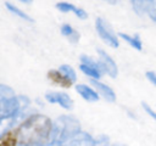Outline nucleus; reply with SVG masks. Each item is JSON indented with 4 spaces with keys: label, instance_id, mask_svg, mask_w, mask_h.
Here are the masks:
<instances>
[{
    "label": "nucleus",
    "instance_id": "nucleus-1",
    "mask_svg": "<svg viewBox=\"0 0 156 146\" xmlns=\"http://www.w3.org/2000/svg\"><path fill=\"white\" fill-rule=\"evenodd\" d=\"M54 131L50 118L33 114L16 129L18 146H49Z\"/></svg>",
    "mask_w": 156,
    "mask_h": 146
},
{
    "label": "nucleus",
    "instance_id": "nucleus-2",
    "mask_svg": "<svg viewBox=\"0 0 156 146\" xmlns=\"http://www.w3.org/2000/svg\"><path fill=\"white\" fill-rule=\"evenodd\" d=\"M60 123L62 124V129H61V142L72 137L73 135L78 134L80 131V124L79 120L72 116H63L60 118Z\"/></svg>",
    "mask_w": 156,
    "mask_h": 146
},
{
    "label": "nucleus",
    "instance_id": "nucleus-3",
    "mask_svg": "<svg viewBox=\"0 0 156 146\" xmlns=\"http://www.w3.org/2000/svg\"><path fill=\"white\" fill-rule=\"evenodd\" d=\"M96 32L100 35V38L111 47H118V39L112 32L111 27L104 18H96Z\"/></svg>",
    "mask_w": 156,
    "mask_h": 146
},
{
    "label": "nucleus",
    "instance_id": "nucleus-4",
    "mask_svg": "<svg viewBox=\"0 0 156 146\" xmlns=\"http://www.w3.org/2000/svg\"><path fill=\"white\" fill-rule=\"evenodd\" d=\"M80 62H82V64L79 66V68L84 74H87L88 77H90L91 79H95V80L101 78L102 69H101L99 62L94 61L91 57H88V56H82Z\"/></svg>",
    "mask_w": 156,
    "mask_h": 146
},
{
    "label": "nucleus",
    "instance_id": "nucleus-5",
    "mask_svg": "<svg viewBox=\"0 0 156 146\" xmlns=\"http://www.w3.org/2000/svg\"><path fill=\"white\" fill-rule=\"evenodd\" d=\"M98 55L100 57L99 63H100L101 69L105 71L111 78H116L118 74V68H117L116 62L112 60V57L108 56L106 51H104L102 49H98Z\"/></svg>",
    "mask_w": 156,
    "mask_h": 146
},
{
    "label": "nucleus",
    "instance_id": "nucleus-6",
    "mask_svg": "<svg viewBox=\"0 0 156 146\" xmlns=\"http://www.w3.org/2000/svg\"><path fill=\"white\" fill-rule=\"evenodd\" d=\"M132 2L136 13H149L150 17L156 22V0H132Z\"/></svg>",
    "mask_w": 156,
    "mask_h": 146
},
{
    "label": "nucleus",
    "instance_id": "nucleus-7",
    "mask_svg": "<svg viewBox=\"0 0 156 146\" xmlns=\"http://www.w3.org/2000/svg\"><path fill=\"white\" fill-rule=\"evenodd\" d=\"M60 146H95V140L87 133L79 131L72 137L62 141Z\"/></svg>",
    "mask_w": 156,
    "mask_h": 146
},
{
    "label": "nucleus",
    "instance_id": "nucleus-8",
    "mask_svg": "<svg viewBox=\"0 0 156 146\" xmlns=\"http://www.w3.org/2000/svg\"><path fill=\"white\" fill-rule=\"evenodd\" d=\"M45 99L51 103H57L65 109L73 108V100L65 92H48Z\"/></svg>",
    "mask_w": 156,
    "mask_h": 146
},
{
    "label": "nucleus",
    "instance_id": "nucleus-9",
    "mask_svg": "<svg viewBox=\"0 0 156 146\" xmlns=\"http://www.w3.org/2000/svg\"><path fill=\"white\" fill-rule=\"evenodd\" d=\"M91 84L96 89L95 91L101 97H104L106 101H108V102H115L116 101V94L110 86H107L106 84H104V83H101L99 80H95V79H91Z\"/></svg>",
    "mask_w": 156,
    "mask_h": 146
},
{
    "label": "nucleus",
    "instance_id": "nucleus-10",
    "mask_svg": "<svg viewBox=\"0 0 156 146\" xmlns=\"http://www.w3.org/2000/svg\"><path fill=\"white\" fill-rule=\"evenodd\" d=\"M48 79L54 83L55 85L62 86V88H69L73 83L60 71V69H51L48 72Z\"/></svg>",
    "mask_w": 156,
    "mask_h": 146
},
{
    "label": "nucleus",
    "instance_id": "nucleus-11",
    "mask_svg": "<svg viewBox=\"0 0 156 146\" xmlns=\"http://www.w3.org/2000/svg\"><path fill=\"white\" fill-rule=\"evenodd\" d=\"M56 9L60 10L61 12H73L80 19H85L88 17V13L83 9H79L78 6H74L73 4H69V2H66V1L57 2L56 4Z\"/></svg>",
    "mask_w": 156,
    "mask_h": 146
},
{
    "label": "nucleus",
    "instance_id": "nucleus-12",
    "mask_svg": "<svg viewBox=\"0 0 156 146\" xmlns=\"http://www.w3.org/2000/svg\"><path fill=\"white\" fill-rule=\"evenodd\" d=\"M76 90L77 92L88 102H96L99 100V94L91 89L90 86L88 85H84V84H77L76 85Z\"/></svg>",
    "mask_w": 156,
    "mask_h": 146
},
{
    "label": "nucleus",
    "instance_id": "nucleus-13",
    "mask_svg": "<svg viewBox=\"0 0 156 146\" xmlns=\"http://www.w3.org/2000/svg\"><path fill=\"white\" fill-rule=\"evenodd\" d=\"M17 145H18V140H17L16 130L7 131L0 139V146H17Z\"/></svg>",
    "mask_w": 156,
    "mask_h": 146
},
{
    "label": "nucleus",
    "instance_id": "nucleus-14",
    "mask_svg": "<svg viewBox=\"0 0 156 146\" xmlns=\"http://www.w3.org/2000/svg\"><path fill=\"white\" fill-rule=\"evenodd\" d=\"M61 33H62V35H65L66 38H68L73 44L79 40V34H78V32H76L69 24H63V26L61 27Z\"/></svg>",
    "mask_w": 156,
    "mask_h": 146
},
{
    "label": "nucleus",
    "instance_id": "nucleus-15",
    "mask_svg": "<svg viewBox=\"0 0 156 146\" xmlns=\"http://www.w3.org/2000/svg\"><path fill=\"white\" fill-rule=\"evenodd\" d=\"M124 41H127L133 49H135V50H141V41H140V39H139V36H136V35H134V36H132V35H129V34H126V33H119L118 34Z\"/></svg>",
    "mask_w": 156,
    "mask_h": 146
},
{
    "label": "nucleus",
    "instance_id": "nucleus-16",
    "mask_svg": "<svg viewBox=\"0 0 156 146\" xmlns=\"http://www.w3.org/2000/svg\"><path fill=\"white\" fill-rule=\"evenodd\" d=\"M72 83H76V80H77V74H76V72H74V69L71 67V66H68V64H63V66H61L60 68H58Z\"/></svg>",
    "mask_w": 156,
    "mask_h": 146
},
{
    "label": "nucleus",
    "instance_id": "nucleus-17",
    "mask_svg": "<svg viewBox=\"0 0 156 146\" xmlns=\"http://www.w3.org/2000/svg\"><path fill=\"white\" fill-rule=\"evenodd\" d=\"M6 7H7V9H9L11 12L16 13L17 16H20L21 18H23V19H26V21H29V22H32V21H33V19H32V18H30V17H29L27 13H24V12H23V11H21L20 9L15 7V6H13V5H11L10 2H6Z\"/></svg>",
    "mask_w": 156,
    "mask_h": 146
},
{
    "label": "nucleus",
    "instance_id": "nucleus-18",
    "mask_svg": "<svg viewBox=\"0 0 156 146\" xmlns=\"http://www.w3.org/2000/svg\"><path fill=\"white\" fill-rule=\"evenodd\" d=\"M141 106H143L144 111H145V112H146V113H147V114H149V116H150V117L156 122V112H155V111H154L149 105H146L145 102H141Z\"/></svg>",
    "mask_w": 156,
    "mask_h": 146
},
{
    "label": "nucleus",
    "instance_id": "nucleus-19",
    "mask_svg": "<svg viewBox=\"0 0 156 146\" xmlns=\"http://www.w3.org/2000/svg\"><path fill=\"white\" fill-rule=\"evenodd\" d=\"M146 78L156 86V72H152V71H150V72H146Z\"/></svg>",
    "mask_w": 156,
    "mask_h": 146
},
{
    "label": "nucleus",
    "instance_id": "nucleus-20",
    "mask_svg": "<svg viewBox=\"0 0 156 146\" xmlns=\"http://www.w3.org/2000/svg\"><path fill=\"white\" fill-rule=\"evenodd\" d=\"M20 1H22V2H24V4H30L33 0H20Z\"/></svg>",
    "mask_w": 156,
    "mask_h": 146
},
{
    "label": "nucleus",
    "instance_id": "nucleus-21",
    "mask_svg": "<svg viewBox=\"0 0 156 146\" xmlns=\"http://www.w3.org/2000/svg\"><path fill=\"white\" fill-rule=\"evenodd\" d=\"M106 1H108V2H115L116 0H106Z\"/></svg>",
    "mask_w": 156,
    "mask_h": 146
},
{
    "label": "nucleus",
    "instance_id": "nucleus-22",
    "mask_svg": "<svg viewBox=\"0 0 156 146\" xmlns=\"http://www.w3.org/2000/svg\"><path fill=\"white\" fill-rule=\"evenodd\" d=\"M113 146H124V145H121V144H116V145H113Z\"/></svg>",
    "mask_w": 156,
    "mask_h": 146
}]
</instances>
